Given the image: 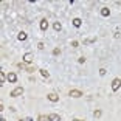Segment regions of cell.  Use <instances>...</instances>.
<instances>
[{
    "label": "cell",
    "mask_w": 121,
    "mask_h": 121,
    "mask_svg": "<svg viewBox=\"0 0 121 121\" xmlns=\"http://www.w3.org/2000/svg\"><path fill=\"white\" fill-rule=\"evenodd\" d=\"M22 93H23V89H22V87H16V89L9 93V96H13V98H17V96H20Z\"/></svg>",
    "instance_id": "cell-1"
},
{
    "label": "cell",
    "mask_w": 121,
    "mask_h": 121,
    "mask_svg": "<svg viewBox=\"0 0 121 121\" xmlns=\"http://www.w3.org/2000/svg\"><path fill=\"white\" fill-rule=\"evenodd\" d=\"M121 87V79H113V81H112V90H113V92H117L118 89H120Z\"/></svg>",
    "instance_id": "cell-2"
},
{
    "label": "cell",
    "mask_w": 121,
    "mask_h": 121,
    "mask_svg": "<svg viewBox=\"0 0 121 121\" xmlns=\"http://www.w3.org/2000/svg\"><path fill=\"white\" fill-rule=\"evenodd\" d=\"M68 95H70L71 98H81V96H82V92H81V90H70V92H68Z\"/></svg>",
    "instance_id": "cell-3"
},
{
    "label": "cell",
    "mask_w": 121,
    "mask_h": 121,
    "mask_svg": "<svg viewBox=\"0 0 121 121\" xmlns=\"http://www.w3.org/2000/svg\"><path fill=\"white\" fill-rule=\"evenodd\" d=\"M33 57H34V56H33L31 53H25V54H23V60H25L26 64H30V62H33Z\"/></svg>",
    "instance_id": "cell-4"
},
{
    "label": "cell",
    "mask_w": 121,
    "mask_h": 121,
    "mask_svg": "<svg viewBox=\"0 0 121 121\" xmlns=\"http://www.w3.org/2000/svg\"><path fill=\"white\" fill-rule=\"evenodd\" d=\"M48 121H60V117L57 113H50L48 115Z\"/></svg>",
    "instance_id": "cell-5"
},
{
    "label": "cell",
    "mask_w": 121,
    "mask_h": 121,
    "mask_svg": "<svg viewBox=\"0 0 121 121\" xmlns=\"http://www.w3.org/2000/svg\"><path fill=\"white\" fill-rule=\"evenodd\" d=\"M47 98H48V99H50L51 103H56V101H59V96H57L56 93H50V95L47 96Z\"/></svg>",
    "instance_id": "cell-6"
},
{
    "label": "cell",
    "mask_w": 121,
    "mask_h": 121,
    "mask_svg": "<svg viewBox=\"0 0 121 121\" xmlns=\"http://www.w3.org/2000/svg\"><path fill=\"white\" fill-rule=\"evenodd\" d=\"M6 79L9 82H16V81H17V75H16V73H9V75L6 76Z\"/></svg>",
    "instance_id": "cell-7"
},
{
    "label": "cell",
    "mask_w": 121,
    "mask_h": 121,
    "mask_svg": "<svg viewBox=\"0 0 121 121\" xmlns=\"http://www.w3.org/2000/svg\"><path fill=\"white\" fill-rule=\"evenodd\" d=\"M101 16H103V17H107V16H110V9H109V8H101Z\"/></svg>",
    "instance_id": "cell-8"
},
{
    "label": "cell",
    "mask_w": 121,
    "mask_h": 121,
    "mask_svg": "<svg viewBox=\"0 0 121 121\" xmlns=\"http://www.w3.org/2000/svg\"><path fill=\"white\" fill-rule=\"evenodd\" d=\"M47 28H48V22H47V19H42V20H40V30L45 31Z\"/></svg>",
    "instance_id": "cell-9"
},
{
    "label": "cell",
    "mask_w": 121,
    "mask_h": 121,
    "mask_svg": "<svg viewBox=\"0 0 121 121\" xmlns=\"http://www.w3.org/2000/svg\"><path fill=\"white\" fill-rule=\"evenodd\" d=\"M26 37H28V36H26V33H23V31H20L17 34V39L20 40V42H22V40H26Z\"/></svg>",
    "instance_id": "cell-10"
},
{
    "label": "cell",
    "mask_w": 121,
    "mask_h": 121,
    "mask_svg": "<svg viewBox=\"0 0 121 121\" xmlns=\"http://www.w3.org/2000/svg\"><path fill=\"white\" fill-rule=\"evenodd\" d=\"M73 25H75L76 28H79V26L82 25V20H81V19H78V17H76V19H73Z\"/></svg>",
    "instance_id": "cell-11"
},
{
    "label": "cell",
    "mask_w": 121,
    "mask_h": 121,
    "mask_svg": "<svg viewBox=\"0 0 121 121\" xmlns=\"http://www.w3.org/2000/svg\"><path fill=\"white\" fill-rule=\"evenodd\" d=\"M54 30H56V31H60V30H62V25H60V22H54Z\"/></svg>",
    "instance_id": "cell-12"
},
{
    "label": "cell",
    "mask_w": 121,
    "mask_h": 121,
    "mask_svg": "<svg viewBox=\"0 0 121 121\" xmlns=\"http://www.w3.org/2000/svg\"><path fill=\"white\" fill-rule=\"evenodd\" d=\"M39 71H40V75H42L43 78H48V76H50V73H48L47 70H43V68H42V70H39Z\"/></svg>",
    "instance_id": "cell-13"
},
{
    "label": "cell",
    "mask_w": 121,
    "mask_h": 121,
    "mask_svg": "<svg viewBox=\"0 0 121 121\" xmlns=\"http://www.w3.org/2000/svg\"><path fill=\"white\" fill-rule=\"evenodd\" d=\"M48 120V117H45V115H39L37 117V121H47Z\"/></svg>",
    "instance_id": "cell-14"
},
{
    "label": "cell",
    "mask_w": 121,
    "mask_h": 121,
    "mask_svg": "<svg viewBox=\"0 0 121 121\" xmlns=\"http://www.w3.org/2000/svg\"><path fill=\"white\" fill-rule=\"evenodd\" d=\"M95 40H96V37H90V39L84 40V43H92V42H95Z\"/></svg>",
    "instance_id": "cell-15"
},
{
    "label": "cell",
    "mask_w": 121,
    "mask_h": 121,
    "mask_svg": "<svg viewBox=\"0 0 121 121\" xmlns=\"http://www.w3.org/2000/svg\"><path fill=\"white\" fill-rule=\"evenodd\" d=\"M93 117H95V118H99L101 117V110H95V112H93Z\"/></svg>",
    "instance_id": "cell-16"
},
{
    "label": "cell",
    "mask_w": 121,
    "mask_h": 121,
    "mask_svg": "<svg viewBox=\"0 0 121 121\" xmlns=\"http://www.w3.org/2000/svg\"><path fill=\"white\" fill-rule=\"evenodd\" d=\"M5 79H6V76H5V73H3V71H0V82H3Z\"/></svg>",
    "instance_id": "cell-17"
},
{
    "label": "cell",
    "mask_w": 121,
    "mask_h": 121,
    "mask_svg": "<svg viewBox=\"0 0 121 121\" xmlns=\"http://www.w3.org/2000/svg\"><path fill=\"white\" fill-rule=\"evenodd\" d=\"M53 54H54V56H57V54H60V50H59V48H54V50H53Z\"/></svg>",
    "instance_id": "cell-18"
},
{
    "label": "cell",
    "mask_w": 121,
    "mask_h": 121,
    "mask_svg": "<svg viewBox=\"0 0 121 121\" xmlns=\"http://www.w3.org/2000/svg\"><path fill=\"white\" fill-rule=\"evenodd\" d=\"M106 73H107V70H106V68H101V70H99V75H101V76H104Z\"/></svg>",
    "instance_id": "cell-19"
},
{
    "label": "cell",
    "mask_w": 121,
    "mask_h": 121,
    "mask_svg": "<svg viewBox=\"0 0 121 121\" xmlns=\"http://www.w3.org/2000/svg\"><path fill=\"white\" fill-rule=\"evenodd\" d=\"M78 62H79V64H84V62H86V57H84V56H82V57H79V59H78Z\"/></svg>",
    "instance_id": "cell-20"
},
{
    "label": "cell",
    "mask_w": 121,
    "mask_h": 121,
    "mask_svg": "<svg viewBox=\"0 0 121 121\" xmlns=\"http://www.w3.org/2000/svg\"><path fill=\"white\" fill-rule=\"evenodd\" d=\"M37 48H39V50H43V43L39 42V43H37Z\"/></svg>",
    "instance_id": "cell-21"
},
{
    "label": "cell",
    "mask_w": 121,
    "mask_h": 121,
    "mask_svg": "<svg viewBox=\"0 0 121 121\" xmlns=\"http://www.w3.org/2000/svg\"><path fill=\"white\" fill-rule=\"evenodd\" d=\"M71 47H75V48H76V47H78V42H76V40H73V42H71Z\"/></svg>",
    "instance_id": "cell-22"
},
{
    "label": "cell",
    "mask_w": 121,
    "mask_h": 121,
    "mask_svg": "<svg viewBox=\"0 0 121 121\" xmlns=\"http://www.w3.org/2000/svg\"><path fill=\"white\" fill-rule=\"evenodd\" d=\"M73 121H84V120H79V118H75V120H73Z\"/></svg>",
    "instance_id": "cell-23"
},
{
    "label": "cell",
    "mask_w": 121,
    "mask_h": 121,
    "mask_svg": "<svg viewBox=\"0 0 121 121\" xmlns=\"http://www.w3.org/2000/svg\"><path fill=\"white\" fill-rule=\"evenodd\" d=\"M0 121H6V120H5V118H3V117H2V118H0Z\"/></svg>",
    "instance_id": "cell-24"
},
{
    "label": "cell",
    "mask_w": 121,
    "mask_h": 121,
    "mask_svg": "<svg viewBox=\"0 0 121 121\" xmlns=\"http://www.w3.org/2000/svg\"><path fill=\"white\" fill-rule=\"evenodd\" d=\"M20 121H25V120H20Z\"/></svg>",
    "instance_id": "cell-25"
}]
</instances>
